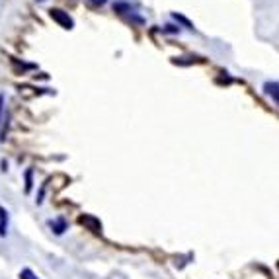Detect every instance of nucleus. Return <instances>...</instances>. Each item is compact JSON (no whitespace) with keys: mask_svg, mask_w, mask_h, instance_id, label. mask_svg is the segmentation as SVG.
I'll return each instance as SVG.
<instances>
[{"mask_svg":"<svg viewBox=\"0 0 279 279\" xmlns=\"http://www.w3.org/2000/svg\"><path fill=\"white\" fill-rule=\"evenodd\" d=\"M49 16H51L61 27H65V29H72V27H74V22H72V18L69 16V12H65V10H61V8H51V10H49Z\"/></svg>","mask_w":279,"mask_h":279,"instance_id":"nucleus-1","label":"nucleus"},{"mask_svg":"<svg viewBox=\"0 0 279 279\" xmlns=\"http://www.w3.org/2000/svg\"><path fill=\"white\" fill-rule=\"evenodd\" d=\"M78 223H80L82 227H86L88 231H92L94 234H102V223H100V219H96L94 215H80V217H78Z\"/></svg>","mask_w":279,"mask_h":279,"instance_id":"nucleus-2","label":"nucleus"},{"mask_svg":"<svg viewBox=\"0 0 279 279\" xmlns=\"http://www.w3.org/2000/svg\"><path fill=\"white\" fill-rule=\"evenodd\" d=\"M278 82L274 80V82H266V86H264V90H266V94H270V96H274V102L278 104L279 102V96H278Z\"/></svg>","mask_w":279,"mask_h":279,"instance_id":"nucleus-3","label":"nucleus"},{"mask_svg":"<svg viewBox=\"0 0 279 279\" xmlns=\"http://www.w3.org/2000/svg\"><path fill=\"white\" fill-rule=\"evenodd\" d=\"M6 227H8V213L4 211V207H0V236L6 234Z\"/></svg>","mask_w":279,"mask_h":279,"instance_id":"nucleus-4","label":"nucleus"},{"mask_svg":"<svg viewBox=\"0 0 279 279\" xmlns=\"http://www.w3.org/2000/svg\"><path fill=\"white\" fill-rule=\"evenodd\" d=\"M49 225H51V229H53L57 234H61V232L67 229V223H65V219H57V221H51Z\"/></svg>","mask_w":279,"mask_h":279,"instance_id":"nucleus-5","label":"nucleus"},{"mask_svg":"<svg viewBox=\"0 0 279 279\" xmlns=\"http://www.w3.org/2000/svg\"><path fill=\"white\" fill-rule=\"evenodd\" d=\"M20 279H39L31 270H22L20 272Z\"/></svg>","mask_w":279,"mask_h":279,"instance_id":"nucleus-6","label":"nucleus"},{"mask_svg":"<svg viewBox=\"0 0 279 279\" xmlns=\"http://www.w3.org/2000/svg\"><path fill=\"white\" fill-rule=\"evenodd\" d=\"M29 189H31V170L25 172V191H29Z\"/></svg>","mask_w":279,"mask_h":279,"instance_id":"nucleus-7","label":"nucleus"},{"mask_svg":"<svg viewBox=\"0 0 279 279\" xmlns=\"http://www.w3.org/2000/svg\"><path fill=\"white\" fill-rule=\"evenodd\" d=\"M0 110H2V96H0Z\"/></svg>","mask_w":279,"mask_h":279,"instance_id":"nucleus-8","label":"nucleus"}]
</instances>
